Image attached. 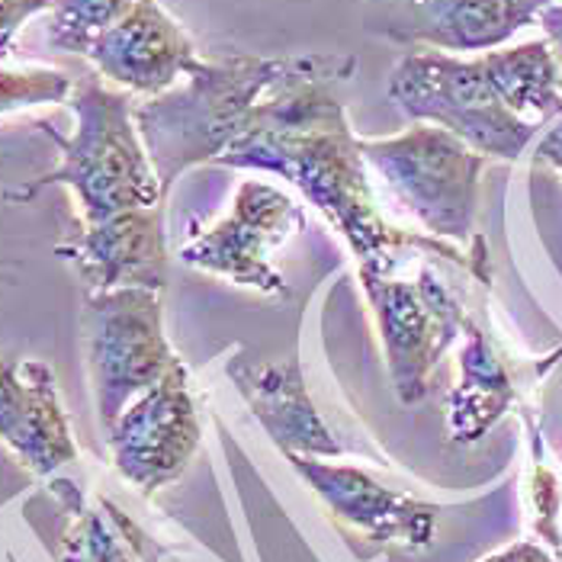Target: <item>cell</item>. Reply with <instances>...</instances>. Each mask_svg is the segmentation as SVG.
Returning <instances> with one entry per match:
<instances>
[{"instance_id":"obj_1","label":"cell","mask_w":562,"mask_h":562,"mask_svg":"<svg viewBox=\"0 0 562 562\" xmlns=\"http://www.w3.org/2000/svg\"><path fill=\"white\" fill-rule=\"evenodd\" d=\"M353 71L357 58L347 52H308L303 71L263 97L245 135L218 165L277 173L293 183L305 203L328 218L360 263L428 248L488 286L492 270L482 235L463 251L425 232H405L383 216L360 151V135L350 126L345 97L338 93Z\"/></svg>"},{"instance_id":"obj_2","label":"cell","mask_w":562,"mask_h":562,"mask_svg":"<svg viewBox=\"0 0 562 562\" xmlns=\"http://www.w3.org/2000/svg\"><path fill=\"white\" fill-rule=\"evenodd\" d=\"M390 97L412 123L440 126L488 161H518L562 116V68L547 40L479 55L405 52Z\"/></svg>"},{"instance_id":"obj_3","label":"cell","mask_w":562,"mask_h":562,"mask_svg":"<svg viewBox=\"0 0 562 562\" xmlns=\"http://www.w3.org/2000/svg\"><path fill=\"white\" fill-rule=\"evenodd\" d=\"M305 61L308 55H213L171 90L135 103V123L165 193L187 171L218 165L263 97L296 78Z\"/></svg>"},{"instance_id":"obj_4","label":"cell","mask_w":562,"mask_h":562,"mask_svg":"<svg viewBox=\"0 0 562 562\" xmlns=\"http://www.w3.org/2000/svg\"><path fill=\"white\" fill-rule=\"evenodd\" d=\"M65 106L75 116L71 135L40 123L58 148V165L7 193V200L30 203L45 187H68L85 225L168 203L135 123L132 93L110 87L97 75H85L75 81Z\"/></svg>"},{"instance_id":"obj_5","label":"cell","mask_w":562,"mask_h":562,"mask_svg":"<svg viewBox=\"0 0 562 562\" xmlns=\"http://www.w3.org/2000/svg\"><path fill=\"white\" fill-rule=\"evenodd\" d=\"M360 151L373 187L380 183L425 235L450 245L476 241L479 190L488 158L431 123H412L383 138H360Z\"/></svg>"},{"instance_id":"obj_6","label":"cell","mask_w":562,"mask_h":562,"mask_svg":"<svg viewBox=\"0 0 562 562\" xmlns=\"http://www.w3.org/2000/svg\"><path fill=\"white\" fill-rule=\"evenodd\" d=\"M405 255L412 251L383 260H363L360 286L373 308L392 390L402 405H418L428 398L434 373L440 370L447 350L457 338H463V325L470 315L457 293L443 283V277L434 270L431 260H418V270L412 277L402 273Z\"/></svg>"},{"instance_id":"obj_7","label":"cell","mask_w":562,"mask_h":562,"mask_svg":"<svg viewBox=\"0 0 562 562\" xmlns=\"http://www.w3.org/2000/svg\"><path fill=\"white\" fill-rule=\"evenodd\" d=\"M85 350L103 434L180 360L165 335L161 293L142 286L87 293Z\"/></svg>"},{"instance_id":"obj_8","label":"cell","mask_w":562,"mask_h":562,"mask_svg":"<svg viewBox=\"0 0 562 562\" xmlns=\"http://www.w3.org/2000/svg\"><path fill=\"white\" fill-rule=\"evenodd\" d=\"M303 206L280 187L267 180H241L228 213L193 232L187 245H180L177 258L187 267L228 280L241 290H255L260 296L286 300L290 286L277 270L273 255L303 232Z\"/></svg>"},{"instance_id":"obj_9","label":"cell","mask_w":562,"mask_h":562,"mask_svg":"<svg viewBox=\"0 0 562 562\" xmlns=\"http://www.w3.org/2000/svg\"><path fill=\"white\" fill-rule=\"evenodd\" d=\"M203 440L193 380L183 360L142 392L106 431L116 473L142 495H155L183 476Z\"/></svg>"},{"instance_id":"obj_10","label":"cell","mask_w":562,"mask_h":562,"mask_svg":"<svg viewBox=\"0 0 562 562\" xmlns=\"http://www.w3.org/2000/svg\"><path fill=\"white\" fill-rule=\"evenodd\" d=\"M286 463L335 518L353 527L370 543L412 553L428 550L434 543L440 512L428 502L390 488L350 463H335L322 457H286Z\"/></svg>"},{"instance_id":"obj_11","label":"cell","mask_w":562,"mask_h":562,"mask_svg":"<svg viewBox=\"0 0 562 562\" xmlns=\"http://www.w3.org/2000/svg\"><path fill=\"white\" fill-rule=\"evenodd\" d=\"M200 58L190 33L158 0H138L85 55L97 78L145 100L180 85Z\"/></svg>"},{"instance_id":"obj_12","label":"cell","mask_w":562,"mask_h":562,"mask_svg":"<svg viewBox=\"0 0 562 562\" xmlns=\"http://www.w3.org/2000/svg\"><path fill=\"white\" fill-rule=\"evenodd\" d=\"M0 443L36 476L78 460V443L52 367L0 350Z\"/></svg>"},{"instance_id":"obj_13","label":"cell","mask_w":562,"mask_h":562,"mask_svg":"<svg viewBox=\"0 0 562 562\" xmlns=\"http://www.w3.org/2000/svg\"><path fill=\"white\" fill-rule=\"evenodd\" d=\"M390 10L383 33L395 43L479 55L502 48L557 0H376Z\"/></svg>"},{"instance_id":"obj_14","label":"cell","mask_w":562,"mask_h":562,"mask_svg":"<svg viewBox=\"0 0 562 562\" xmlns=\"http://www.w3.org/2000/svg\"><path fill=\"white\" fill-rule=\"evenodd\" d=\"M225 376L283 457L338 460L345 453L338 434L318 415L296 357L258 363L238 353L225 363Z\"/></svg>"},{"instance_id":"obj_15","label":"cell","mask_w":562,"mask_h":562,"mask_svg":"<svg viewBox=\"0 0 562 562\" xmlns=\"http://www.w3.org/2000/svg\"><path fill=\"white\" fill-rule=\"evenodd\" d=\"M58 258L75 263L87 293L103 290H165L168 283V225L165 206L135 210L123 216L85 225L68 245H58Z\"/></svg>"},{"instance_id":"obj_16","label":"cell","mask_w":562,"mask_h":562,"mask_svg":"<svg viewBox=\"0 0 562 562\" xmlns=\"http://www.w3.org/2000/svg\"><path fill=\"white\" fill-rule=\"evenodd\" d=\"M520 402L512 367L492 335L473 318L463 325V347L457 357V383L447 392V428L453 443H479Z\"/></svg>"},{"instance_id":"obj_17","label":"cell","mask_w":562,"mask_h":562,"mask_svg":"<svg viewBox=\"0 0 562 562\" xmlns=\"http://www.w3.org/2000/svg\"><path fill=\"white\" fill-rule=\"evenodd\" d=\"M71 492V530L65 537L61 562H138L142 553V533L135 524L123 518L113 505H85V498Z\"/></svg>"},{"instance_id":"obj_18","label":"cell","mask_w":562,"mask_h":562,"mask_svg":"<svg viewBox=\"0 0 562 562\" xmlns=\"http://www.w3.org/2000/svg\"><path fill=\"white\" fill-rule=\"evenodd\" d=\"M135 3L138 0H55L45 23V43L55 52L85 58L90 45L120 23Z\"/></svg>"},{"instance_id":"obj_19","label":"cell","mask_w":562,"mask_h":562,"mask_svg":"<svg viewBox=\"0 0 562 562\" xmlns=\"http://www.w3.org/2000/svg\"><path fill=\"white\" fill-rule=\"evenodd\" d=\"M75 90V78L61 68L26 65L7 68L0 65V116L36 110V106H65Z\"/></svg>"},{"instance_id":"obj_20","label":"cell","mask_w":562,"mask_h":562,"mask_svg":"<svg viewBox=\"0 0 562 562\" xmlns=\"http://www.w3.org/2000/svg\"><path fill=\"white\" fill-rule=\"evenodd\" d=\"M55 0H0V61L16 52V40L26 23L48 16Z\"/></svg>"},{"instance_id":"obj_21","label":"cell","mask_w":562,"mask_h":562,"mask_svg":"<svg viewBox=\"0 0 562 562\" xmlns=\"http://www.w3.org/2000/svg\"><path fill=\"white\" fill-rule=\"evenodd\" d=\"M479 562H562V557H557L547 543L540 540H515L488 557H482Z\"/></svg>"},{"instance_id":"obj_22","label":"cell","mask_w":562,"mask_h":562,"mask_svg":"<svg viewBox=\"0 0 562 562\" xmlns=\"http://www.w3.org/2000/svg\"><path fill=\"white\" fill-rule=\"evenodd\" d=\"M533 165H547L562 173V116L533 142Z\"/></svg>"},{"instance_id":"obj_23","label":"cell","mask_w":562,"mask_h":562,"mask_svg":"<svg viewBox=\"0 0 562 562\" xmlns=\"http://www.w3.org/2000/svg\"><path fill=\"white\" fill-rule=\"evenodd\" d=\"M537 23H540V30H543V36H547V43H550V48H553V55H557V61H560L562 68V0L550 3L537 16Z\"/></svg>"}]
</instances>
